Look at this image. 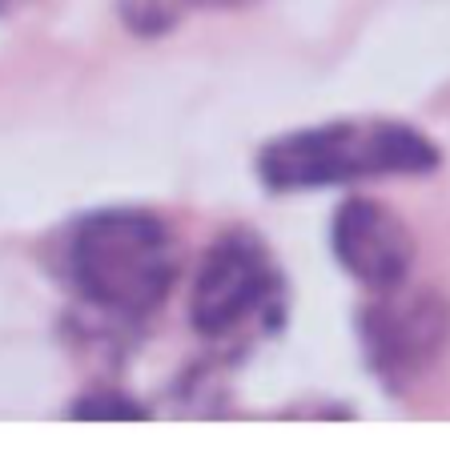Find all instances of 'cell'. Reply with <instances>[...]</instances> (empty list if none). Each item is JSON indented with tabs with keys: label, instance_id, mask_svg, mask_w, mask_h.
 <instances>
[{
	"label": "cell",
	"instance_id": "1",
	"mask_svg": "<svg viewBox=\"0 0 450 458\" xmlns=\"http://www.w3.org/2000/svg\"><path fill=\"white\" fill-rule=\"evenodd\" d=\"M438 165L427 133L403 121H330L269 141L258 157V177L269 190H318V185L370 182V177H419Z\"/></svg>",
	"mask_w": 450,
	"mask_h": 458
},
{
	"label": "cell",
	"instance_id": "2",
	"mask_svg": "<svg viewBox=\"0 0 450 458\" xmlns=\"http://www.w3.org/2000/svg\"><path fill=\"white\" fill-rule=\"evenodd\" d=\"M177 277L169 225L141 209H105L69 237V282L109 314L141 318L166 301Z\"/></svg>",
	"mask_w": 450,
	"mask_h": 458
},
{
	"label": "cell",
	"instance_id": "3",
	"mask_svg": "<svg viewBox=\"0 0 450 458\" xmlns=\"http://www.w3.org/2000/svg\"><path fill=\"white\" fill-rule=\"evenodd\" d=\"M285 314V277L274 253L250 229H229L206 250L193 277L190 322L201 338L242 346L277 330Z\"/></svg>",
	"mask_w": 450,
	"mask_h": 458
},
{
	"label": "cell",
	"instance_id": "4",
	"mask_svg": "<svg viewBox=\"0 0 450 458\" xmlns=\"http://www.w3.org/2000/svg\"><path fill=\"white\" fill-rule=\"evenodd\" d=\"M362 338L374 370L390 386H403V382L419 378L446 346L450 310L435 293H406L403 285H395V290H382L378 301L366 310Z\"/></svg>",
	"mask_w": 450,
	"mask_h": 458
},
{
	"label": "cell",
	"instance_id": "5",
	"mask_svg": "<svg viewBox=\"0 0 450 458\" xmlns=\"http://www.w3.org/2000/svg\"><path fill=\"white\" fill-rule=\"evenodd\" d=\"M334 258L354 282L382 293L406 282L414 261V237L395 209L374 198H354L334 214Z\"/></svg>",
	"mask_w": 450,
	"mask_h": 458
},
{
	"label": "cell",
	"instance_id": "6",
	"mask_svg": "<svg viewBox=\"0 0 450 458\" xmlns=\"http://www.w3.org/2000/svg\"><path fill=\"white\" fill-rule=\"evenodd\" d=\"M72 419H145V406H137L117 390H97L89 394V403L72 406Z\"/></svg>",
	"mask_w": 450,
	"mask_h": 458
},
{
	"label": "cell",
	"instance_id": "7",
	"mask_svg": "<svg viewBox=\"0 0 450 458\" xmlns=\"http://www.w3.org/2000/svg\"><path fill=\"white\" fill-rule=\"evenodd\" d=\"M185 4H198V8H245L253 0H185Z\"/></svg>",
	"mask_w": 450,
	"mask_h": 458
}]
</instances>
